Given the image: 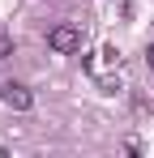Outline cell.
I'll return each mask as SVG.
<instances>
[{
  "instance_id": "obj_1",
  "label": "cell",
  "mask_w": 154,
  "mask_h": 158,
  "mask_svg": "<svg viewBox=\"0 0 154 158\" xmlns=\"http://www.w3.org/2000/svg\"><path fill=\"white\" fill-rule=\"evenodd\" d=\"M81 43H86V34H81V26H77V22H60V26L47 30V47H51V52H60V56L81 52Z\"/></svg>"
},
{
  "instance_id": "obj_2",
  "label": "cell",
  "mask_w": 154,
  "mask_h": 158,
  "mask_svg": "<svg viewBox=\"0 0 154 158\" xmlns=\"http://www.w3.org/2000/svg\"><path fill=\"white\" fill-rule=\"evenodd\" d=\"M0 103L9 107V111H30L34 107V94L26 90L22 81H0Z\"/></svg>"
},
{
  "instance_id": "obj_3",
  "label": "cell",
  "mask_w": 154,
  "mask_h": 158,
  "mask_svg": "<svg viewBox=\"0 0 154 158\" xmlns=\"http://www.w3.org/2000/svg\"><path fill=\"white\" fill-rule=\"evenodd\" d=\"M13 56V34L4 30V22H0V60H9Z\"/></svg>"
},
{
  "instance_id": "obj_4",
  "label": "cell",
  "mask_w": 154,
  "mask_h": 158,
  "mask_svg": "<svg viewBox=\"0 0 154 158\" xmlns=\"http://www.w3.org/2000/svg\"><path fill=\"white\" fill-rule=\"evenodd\" d=\"M103 60H107V64H120V52H116V47L107 43V47H103Z\"/></svg>"
},
{
  "instance_id": "obj_5",
  "label": "cell",
  "mask_w": 154,
  "mask_h": 158,
  "mask_svg": "<svg viewBox=\"0 0 154 158\" xmlns=\"http://www.w3.org/2000/svg\"><path fill=\"white\" fill-rule=\"evenodd\" d=\"M146 64H150V69H154V43H150V47H146Z\"/></svg>"
}]
</instances>
